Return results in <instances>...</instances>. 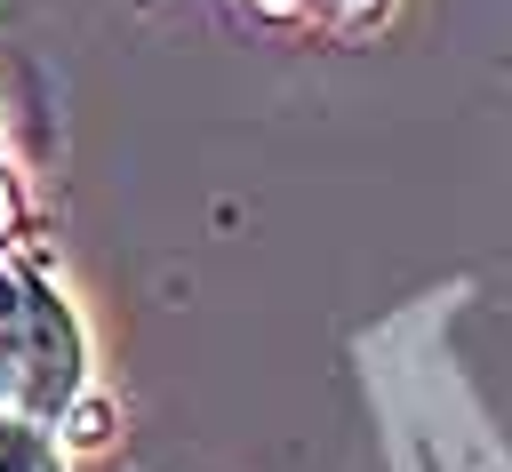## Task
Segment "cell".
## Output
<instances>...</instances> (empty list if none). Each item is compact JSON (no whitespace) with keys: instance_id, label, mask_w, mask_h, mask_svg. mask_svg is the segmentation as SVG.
<instances>
[{"instance_id":"277c9868","label":"cell","mask_w":512,"mask_h":472,"mask_svg":"<svg viewBox=\"0 0 512 472\" xmlns=\"http://www.w3.org/2000/svg\"><path fill=\"white\" fill-rule=\"evenodd\" d=\"M0 216H8V192H0Z\"/></svg>"},{"instance_id":"7a4b0ae2","label":"cell","mask_w":512,"mask_h":472,"mask_svg":"<svg viewBox=\"0 0 512 472\" xmlns=\"http://www.w3.org/2000/svg\"><path fill=\"white\" fill-rule=\"evenodd\" d=\"M368 8H384V0H328V16H368Z\"/></svg>"},{"instance_id":"6da1fadb","label":"cell","mask_w":512,"mask_h":472,"mask_svg":"<svg viewBox=\"0 0 512 472\" xmlns=\"http://www.w3.org/2000/svg\"><path fill=\"white\" fill-rule=\"evenodd\" d=\"M0 472H48V456H40L16 424H0Z\"/></svg>"},{"instance_id":"3957f363","label":"cell","mask_w":512,"mask_h":472,"mask_svg":"<svg viewBox=\"0 0 512 472\" xmlns=\"http://www.w3.org/2000/svg\"><path fill=\"white\" fill-rule=\"evenodd\" d=\"M256 8H272V16H280V8H296V0H256Z\"/></svg>"}]
</instances>
